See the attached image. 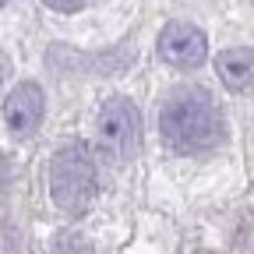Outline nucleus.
Returning <instances> with one entry per match:
<instances>
[{
  "instance_id": "2",
  "label": "nucleus",
  "mask_w": 254,
  "mask_h": 254,
  "mask_svg": "<svg viewBox=\"0 0 254 254\" xmlns=\"http://www.w3.org/2000/svg\"><path fill=\"white\" fill-rule=\"evenodd\" d=\"M95 190H99V170H95L92 152L81 141L64 145L50 163V194H53V201L67 215H81L95 201Z\"/></svg>"
},
{
  "instance_id": "7",
  "label": "nucleus",
  "mask_w": 254,
  "mask_h": 254,
  "mask_svg": "<svg viewBox=\"0 0 254 254\" xmlns=\"http://www.w3.org/2000/svg\"><path fill=\"white\" fill-rule=\"evenodd\" d=\"M53 254H92V247H88L85 240H78V237H64V240L53 247Z\"/></svg>"
},
{
  "instance_id": "1",
  "label": "nucleus",
  "mask_w": 254,
  "mask_h": 254,
  "mask_svg": "<svg viewBox=\"0 0 254 254\" xmlns=\"http://www.w3.org/2000/svg\"><path fill=\"white\" fill-rule=\"evenodd\" d=\"M159 131L173 152H205L222 141V113L201 88H180L159 110Z\"/></svg>"
},
{
  "instance_id": "4",
  "label": "nucleus",
  "mask_w": 254,
  "mask_h": 254,
  "mask_svg": "<svg viewBox=\"0 0 254 254\" xmlns=\"http://www.w3.org/2000/svg\"><path fill=\"white\" fill-rule=\"evenodd\" d=\"M208 53V39L205 32H198L194 25H184V21H173L163 28L159 36V57L173 67H198Z\"/></svg>"
},
{
  "instance_id": "8",
  "label": "nucleus",
  "mask_w": 254,
  "mask_h": 254,
  "mask_svg": "<svg viewBox=\"0 0 254 254\" xmlns=\"http://www.w3.org/2000/svg\"><path fill=\"white\" fill-rule=\"evenodd\" d=\"M46 4H50L53 11H78V7L88 4V0H46Z\"/></svg>"
},
{
  "instance_id": "9",
  "label": "nucleus",
  "mask_w": 254,
  "mask_h": 254,
  "mask_svg": "<svg viewBox=\"0 0 254 254\" xmlns=\"http://www.w3.org/2000/svg\"><path fill=\"white\" fill-rule=\"evenodd\" d=\"M251 4H254V0H251Z\"/></svg>"
},
{
  "instance_id": "6",
  "label": "nucleus",
  "mask_w": 254,
  "mask_h": 254,
  "mask_svg": "<svg viewBox=\"0 0 254 254\" xmlns=\"http://www.w3.org/2000/svg\"><path fill=\"white\" fill-rule=\"evenodd\" d=\"M215 71L222 78V85L233 92H251L254 88V50L240 46V50H226L215 57Z\"/></svg>"
},
{
  "instance_id": "5",
  "label": "nucleus",
  "mask_w": 254,
  "mask_h": 254,
  "mask_svg": "<svg viewBox=\"0 0 254 254\" xmlns=\"http://www.w3.org/2000/svg\"><path fill=\"white\" fill-rule=\"evenodd\" d=\"M46 99H43V88L36 81H21L18 88H11V95L4 99V124L11 134H32L43 120Z\"/></svg>"
},
{
  "instance_id": "3",
  "label": "nucleus",
  "mask_w": 254,
  "mask_h": 254,
  "mask_svg": "<svg viewBox=\"0 0 254 254\" xmlns=\"http://www.w3.org/2000/svg\"><path fill=\"white\" fill-rule=\"evenodd\" d=\"M95 138H99V148L110 159H131L141 145V117L134 110L131 99H110L99 110V124H95Z\"/></svg>"
}]
</instances>
